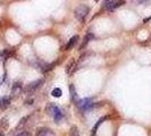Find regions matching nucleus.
Returning a JSON list of instances; mask_svg holds the SVG:
<instances>
[{
	"label": "nucleus",
	"instance_id": "1",
	"mask_svg": "<svg viewBox=\"0 0 151 136\" xmlns=\"http://www.w3.org/2000/svg\"><path fill=\"white\" fill-rule=\"evenodd\" d=\"M47 113L49 116H51L53 119H55V121H57V122H60L64 119V113H63V111H61L58 107L55 106L53 103H49L47 106Z\"/></svg>",
	"mask_w": 151,
	"mask_h": 136
},
{
	"label": "nucleus",
	"instance_id": "2",
	"mask_svg": "<svg viewBox=\"0 0 151 136\" xmlns=\"http://www.w3.org/2000/svg\"><path fill=\"white\" fill-rule=\"evenodd\" d=\"M90 11V8L88 7L86 5H80L75 8V17L80 21V22H84V19L86 18V16Z\"/></svg>",
	"mask_w": 151,
	"mask_h": 136
},
{
	"label": "nucleus",
	"instance_id": "3",
	"mask_svg": "<svg viewBox=\"0 0 151 136\" xmlns=\"http://www.w3.org/2000/svg\"><path fill=\"white\" fill-rule=\"evenodd\" d=\"M43 84V79H38V81H34V82H31L29 83L25 87H24V91L26 93H31V92H34L35 90H38L39 87Z\"/></svg>",
	"mask_w": 151,
	"mask_h": 136
},
{
	"label": "nucleus",
	"instance_id": "4",
	"mask_svg": "<svg viewBox=\"0 0 151 136\" xmlns=\"http://www.w3.org/2000/svg\"><path fill=\"white\" fill-rule=\"evenodd\" d=\"M77 106L80 109H82L84 111H86V110H90L91 108H93V102H92V100L91 99H83V100H81V101H78V103H77Z\"/></svg>",
	"mask_w": 151,
	"mask_h": 136
},
{
	"label": "nucleus",
	"instance_id": "5",
	"mask_svg": "<svg viewBox=\"0 0 151 136\" xmlns=\"http://www.w3.org/2000/svg\"><path fill=\"white\" fill-rule=\"evenodd\" d=\"M37 136H55V134L52 133V130L47 127H42V128H39L37 132Z\"/></svg>",
	"mask_w": 151,
	"mask_h": 136
},
{
	"label": "nucleus",
	"instance_id": "6",
	"mask_svg": "<svg viewBox=\"0 0 151 136\" xmlns=\"http://www.w3.org/2000/svg\"><path fill=\"white\" fill-rule=\"evenodd\" d=\"M77 41H78V37H77V35L73 37V38H72L70 40H69V41H68V43L66 44V47H65V50H67V51L72 50V49H73V48H74V47L76 45Z\"/></svg>",
	"mask_w": 151,
	"mask_h": 136
},
{
	"label": "nucleus",
	"instance_id": "7",
	"mask_svg": "<svg viewBox=\"0 0 151 136\" xmlns=\"http://www.w3.org/2000/svg\"><path fill=\"white\" fill-rule=\"evenodd\" d=\"M117 0H105L104 1V8L107 10H114L115 9V5H116Z\"/></svg>",
	"mask_w": 151,
	"mask_h": 136
},
{
	"label": "nucleus",
	"instance_id": "8",
	"mask_svg": "<svg viewBox=\"0 0 151 136\" xmlns=\"http://www.w3.org/2000/svg\"><path fill=\"white\" fill-rule=\"evenodd\" d=\"M9 105H10V100H9V98H6V97L0 98V109H1V110L7 109L8 107H9Z\"/></svg>",
	"mask_w": 151,
	"mask_h": 136
},
{
	"label": "nucleus",
	"instance_id": "9",
	"mask_svg": "<svg viewBox=\"0 0 151 136\" xmlns=\"http://www.w3.org/2000/svg\"><path fill=\"white\" fill-rule=\"evenodd\" d=\"M73 67H75V60H74V59H73V60H70V62H68L67 64V66H66V73H67V74L72 73Z\"/></svg>",
	"mask_w": 151,
	"mask_h": 136
},
{
	"label": "nucleus",
	"instance_id": "10",
	"mask_svg": "<svg viewBox=\"0 0 151 136\" xmlns=\"http://www.w3.org/2000/svg\"><path fill=\"white\" fill-rule=\"evenodd\" d=\"M51 94H52L55 98H59L61 97V94H63V92H61L60 89H58V87H56V89H53L52 92H51Z\"/></svg>",
	"mask_w": 151,
	"mask_h": 136
},
{
	"label": "nucleus",
	"instance_id": "11",
	"mask_svg": "<svg viewBox=\"0 0 151 136\" xmlns=\"http://www.w3.org/2000/svg\"><path fill=\"white\" fill-rule=\"evenodd\" d=\"M91 39H93V34L89 33L88 35H85V38H84V42H83V44L81 45V48H84V47L86 45V43H89V42H90Z\"/></svg>",
	"mask_w": 151,
	"mask_h": 136
},
{
	"label": "nucleus",
	"instance_id": "12",
	"mask_svg": "<svg viewBox=\"0 0 151 136\" xmlns=\"http://www.w3.org/2000/svg\"><path fill=\"white\" fill-rule=\"evenodd\" d=\"M69 91H70V94H72V99L75 100L76 99V92L74 89V85H69Z\"/></svg>",
	"mask_w": 151,
	"mask_h": 136
},
{
	"label": "nucleus",
	"instance_id": "13",
	"mask_svg": "<svg viewBox=\"0 0 151 136\" xmlns=\"http://www.w3.org/2000/svg\"><path fill=\"white\" fill-rule=\"evenodd\" d=\"M105 119H106V118H101V119H100V120H99L98 122H97V125H96V126H94V128H93V134L96 133V130L98 129V127L100 126V125H101V124H102V121L105 120Z\"/></svg>",
	"mask_w": 151,
	"mask_h": 136
},
{
	"label": "nucleus",
	"instance_id": "14",
	"mask_svg": "<svg viewBox=\"0 0 151 136\" xmlns=\"http://www.w3.org/2000/svg\"><path fill=\"white\" fill-rule=\"evenodd\" d=\"M16 136H32V135H31V133H29V132L23 130V132H21V133H18Z\"/></svg>",
	"mask_w": 151,
	"mask_h": 136
},
{
	"label": "nucleus",
	"instance_id": "15",
	"mask_svg": "<svg viewBox=\"0 0 151 136\" xmlns=\"http://www.w3.org/2000/svg\"><path fill=\"white\" fill-rule=\"evenodd\" d=\"M72 136H78V132H77V128H76V127H73V128H72Z\"/></svg>",
	"mask_w": 151,
	"mask_h": 136
},
{
	"label": "nucleus",
	"instance_id": "16",
	"mask_svg": "<svg viewBox=\"0 0 151 136\" xmlns=\"http://www.w3.org/2000/svg\"><path fill=\"white\" fill-rule=\"evenodd\" d=\"M145 0H132V2H134L136 5H141V4H143Z\"/></svg>",
	"mask_w": 151,
	"mask_h": 136
},
{
	"label": "nucleus",
	"instance_id": "17",
	"mask_svg": "<svg viewBox=\"0 0 151 136\" xmlns=\"http://www.w3.org/2000/svg\"><path fill=\"white\" fill-rule=\"evenodd\" d=\"M0 136H4V134H2V133H0Z\"/></svg>",
	"mask_w": 151,
	"mask_h": 136
},
{
	"label": "nucleus",
	"instance_id": "18",
	"mask_svg": "<svg viewBox=\"0 0 151 136\" xmlns=\"http://www.w3.org/2000/svg\"><path fill=\"white\" fill-rule=\"evenodd\" d=\"M96 1H99V0H96Z\"/></svg>",
	"mask_w": 151,
	"mask_h": 136
}]
</instances>
